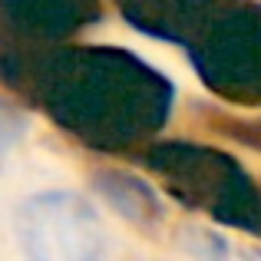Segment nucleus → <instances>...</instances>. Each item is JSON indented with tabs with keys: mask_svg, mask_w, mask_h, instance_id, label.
Instances as JSON below:
<instances>
[{
	"mask_svg": "<svg viewBox=\"0 0 261 261\" xmlns=\"http://www.w3.org/2000/svg\"><path fill=\"white\" fill-rule=\"evenodd\" d=\"M17 238L30 258L89 261L102 251V225L73 192H43L20 205Z\"/></svg>",
	"mask_w": 261,
	"mask_h": 261,
	"instance_id": "nucleus-1",
	"label": "nucleus"
},
{
	"mask_svg": "<svg viewBox=\"0 0 261 261\" xmlns=\"http://www.w3.org/2000/svg\"><path fill=\"white\" fill-rule=\"evenodd\" d=\"M0 129H10V113H4V109H0ZM10 136L13 133H0V149L10 146Z\"/></svg>",
	"mask_w": 261,
	"mask_h": 261,
	"instance_id": "nucleus-2",
	"label": "nucleus"
}]
</instances>
